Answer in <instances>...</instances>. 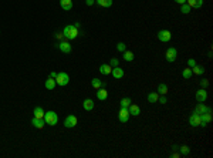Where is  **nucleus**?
<instances>
[{
	"label": "nucleus",
	"instance_id": "1",
	"mask_svg": "<svg viewBox=\"0 0 213 158\" xmlns=\"http://www.w3.org/2000/svg\"><path fill=\"white\" fill-rule=\"evenodd\" d=\"M63 34H64L65 40H74L78 36V29L74 27V24H68L63 29Z\"/></svg>",
	"mask_w": 213,
	"mask_h": 158
},
{
	"label": "nucleus",
	"instance_id": "2",
	"mask_svg": "<svg viewBox=\"0 0 213 158\" xmlns=\"http://www.w3.org/2000/svg\"><path fill=\"white\" fill-rule=\"evenodd\" d=\"M44 121H46L47 125H57V123H58V115L54 111H47L44 114Z\"/></svg>",
	"mask_w": 213,
	"mask_h": 158
},
{
	"label": "nucleus",
	"instance_id": "3",
	"mask_svg": "<svg viewBox=\"0 0 213 158\" xmlns=\"http://www.w3.org/2000/svg\"><path fill=\"white\" fill-rule=\"evenodd\" d=\"M56 83H57V86H60V87H65V86L70 83V75L67 74V73H64V71L57 73Z\"/></svg>",
	"mask_w": 213,
	"mask_h": 158
},
{
	"label": "nucleus",
	"instance_id": "4",
	"mask_svg": "<svg viewBox=\"0 0 213 158\" xmlns=\"http://www.w3.org/2000/svg\"><path fill=\"white\" fill-rule=\"evenodd\" d=\"M165 58H166V61L173 63L175 60L178 58V50H176L175 47H169L165 53Z\"/></svg>",
	"mask_w": 213,
	"mask_h": 158
},
{
	"label": "nucleus",
	"instance_id": "5",
	"mask_svg": "<svg viewBox=\"0 0 213 158\" xmlns=\"http://www.w3.org/2000/svg\"><path fill=\"white\" fill-rule=\"evenodd\" d=\"M172 39V33L169 30H159L158 31V40L162 43H168Z\"/></svg>",
	"mask_w": 213,
	"mask_h": 158
},
{
	"label": "nucleus",
	"instance_id": "6",
	"mask_svg": "<svg viewBox=\"0 0 213 158\" xmlns=\"http://www.w3.org/2000/svg\"><path fill=\"white\" fill-rule=\"evenodd\" d=\"M77 123H78V120H77V117L73 114H70L68 117H65L64 120V127L67 128H74L75 125H77Z\"/></svg>",
	"mask_w": 213,
	"mask_h": 158
},
{
	"label": "nucleus",
	"instance_id": "7",
	"mask_svg": "<svg viewBox=\"0 0 213 158\" xmlns=\"http://www.w3.org/2000/svg\"><path fill=\"white\" fill-rule=\"evenodd\" d=\"M129 117H131V114H129V111H128V108H122L121 107V110L118 113V120H119L122 124H125V123H128Z\"/></svg>",
	"mask_w": 213,
	"mask_h": 158
},
{
	"label": "nucleus",
	"instance_id": "8",
	"mask_svg": "<svg viewBox=\"0 0 213 158\" xmlns=\"http://www.w3.org/2000/svg\"><path fill=\"white\" fill-rule=\"evenodd\" d=\"M195 97H196V101H198V103H204V101L208 100V91L204 90V87H202L196 91Z\"/></svg>",
	"mask_w": 213,
	"mask_h": 158
},
{
	"label": "nucleus",
	"instance_id": "9",
	"mask_svg": "<svg viewBox=\"0 0 213 158\" xmlns=\"http://www.w3.org/2000/svg\"><path fill=\"white\" fill-rule=\"evenodd\" d=\"M200 121H202V120H200V114H198V113H195V111H193V113H192V115L189 117V124H191L192 127H199Z\"/></svg>",
	"mask_w": 213,
	"mask_h": 158
},
{
	"label": "nucleus",
	"instance_id": "10",
	"mask_svg": "<svg viewBox=\"0 0 213 158\" xmlns=\"http://www.w3.org/2000/svg\"><path fill=\"white\" fill-rule=\"evenodd\" d=\"M200 120H202V121H200L199 127L204 128L209 123H210V121H212V113H204V114H200Z\"/></svg>",
	"mask_w": 213,
	"mask_h": 158
},
{
	"label": "nucleus",
	"instance_id": "11",
	"mask_svg": "<svg viewBox=\"0 0 213 158\" xmlns=\"http://www.w3.org/2000/svg\"><path fill=\"white\" fill-rule=\"evenodd\" d=\"M195 113H198V114H204V113H212V108H210V107H208V105H204L203 103H199V104L196 105Z\"/></svg>",
	"mask_w": 213,
	"mask_h": 158
},
{
	"label": "nucleus",
	"instance_id": "12",
	"mask_svg": "<svg viewBox=\"0 0 213 158\" xmlns=\"http://www.w3.org/2000/svg\"><path fill=\"white\" fill-rule=\"evenodd\" d=\"M111 74L114 75V79H117V80H121L124 75H125V71H124V68H121V67L118 66V67H114L112 71H111Z\"/></svg>",
	"mask_w": 213,
	"mask_h": 158
},
{
	"label": "nucleus",
	"instance_id": "13",
	"mask_svg": "<svg viewBox=\"0 0 213 158\" xmlns=\"http://www.w3.org/2000/svg\"><path fill=\"white\" fill-rule=\"evenodd\" d=\"M58 48H60L63 53L68 54V53L71 51V44L68 43V40H61L60 44H58Z\"/></svg>",
	"mask_w": 213,
	"mask_h": 158
},
{
	"label": "nucleus",
	"instance_id": "14",
	"mask_svg": "<svg viewBox=\"0 0 213 158\" xmlns=\"http://www.w3.org/2000/svg\"><path fill=\"white\" fill-rule=\"evenodd\" d=\"M107 97H108V91H107L104 87H101V88L97 90V98H98L100 101H105L107 100Z\"/></svg>",
	"mask_w": 213,
	"mask_h": 158
},
{
	"label": "nucleus",
	"instance_id": "15",
	"mask_svg": "<svg viewBox=\"0 0 213 158\" xmlns=\"http://www.w3.org/2000/svg\"><path fill=\"white\" fill-rule=\"evenodd\" d=\"M186 5L191 6V9H200L203 6V0H186Z\"/></svg>",
	"mask_w": 213,
	"mask_h": 158
},
{
	"label": "nucleus",
	"instance_id": "16",
	"mask_svg": "<svg viewBox=\"0 0 213 158\" xmlns=\"http://www.w3.org/2000/svg\"><path fill=\"white\" fill-rule=\"evenodd\" d=\"M31 124H33L36 128L41 130V128H44V125H46V121H44V118H36V117H33Z\"/></svg>",
	"mask_w": 213,
	"mask_h": 158
},
{
	"label": "nucleus",
	"instance_id": "17",
	"mask_svg": "<svg viewBox=\"0 0 213 158\" xmlns=\"http://www.w3.org/2000/svg\"><path fill=\"white\" fill-rule=\"evenodd\" d=\"M60 6L63 10L68 12V10L73 9V0H60Z\"/></svg>",
	"mask_w": 213,
	"mask_h": 158
},
{
	"label": "nucleus",
	"instance_id": "18",
	"mask_svg": "<svg viewBox=\"0 0 213 158\" xmlns=\"http://www.w3.org/2000/svg\"><path fill=\"white\" fill-rule=\"evenodd\" d=\"M128 111H129V114H131V115H135V117L141 114V108H139V105L132 104V103H131V105L128 107Z\"/></svg>",
	"mask_w": 213,
	"mask_h": 158
},
{
	"label": "nucleus",
	"instance_id": "19",
	"mask_svg": "<svg viewBox=\"0 0 213 158\" xmlns=\"http://www.w3.org/2000/svg\"><path fill=\"white\" fill-rule=\"evenodd\" d=\"M83 107L85 111H91L92 108H94V101H92L91 98H85V100L83 101Z\"/></svg>",
	"mask_w": 213,
	"mask_h": 158
},
{
	"label": "nucleus",
	"instance_id": "20",
	"mask_svg": "<svg viewBox=\"0 0 213 158\" xmlns=\"http://www.w3.org/2000/svg\"><path fill=\"white\" fill-rule=\"evenodd\" d=\"M111 71H112V67L109 66V64H101L100 66V73L104 75H108L111 74Z\"/></svg>",
	"mask_w": 213,
	"mask_h": 158
},
{
	"label": "nucleus",
	"instance_id": "21",
	"mask_svg": "<svg viewBox=\"0 0 213 158\" xmlns=\"http://www.w3.org/2000/svg\"><path fill=\"white\" fill-rule=\"evenodd\" d=\"M56 86H57V83H56V79H51V77H48L47 80H46V88L47 90H54L56 88Z\"/></svg>",
	"mask_w": 213,
	"mask_h": 158
},
{
	"label": "nucleus",
	"instance_id": "22",
	"mask_svg": "<svg viewBox=\"0 0 213 158\" xmlns=\"http://www.w3.org/2000/svg\"><path fill=\"white\" fill-rule=\"evenodd\" d=\"M122 57H124V60H125V61L131 63V61H134L135 56H134V53H132V51H129V50H125V51L122 53Z\"/></svg>",
	"mask_w": 213,
	"mask_h": 158
},
{
	"label": "nucleus",
	"instance_id": "23",
	"mask_svg": "<svg viewBox=\"0 0 213 158\" xmlns=\"http://www.w3.org/2000/svg\"><path fill=\"white\" fill-rule=\"evenodd\" d=\"M158 98H159L158 91H152V93H149V94H148V103H151V104L158 103Z\"/></svg>",
	"mask_w": 213,
	"mask_h": 158
},
{
	"label": "nucleus",
	"instance_id": "24",
	"mask_svg": "<svg viewBox=\"0 0 213 158\" xmlns=\"http://www.w3.org/2000/svg\"><path fill=\"white\" fill-rule=\"evenodd\" d=\"M168 91H169V90H168V86H166L165 83H161L158 86V94H159V96H166Z\"/></svg>",
	"mask_w": 213,
	"mask_h": 158
},
{
	"label": "nucleus",
	"instance_id": "25",
	"mask_svg": "<svg viewBox=\"0 0 213 158\" xmlns=\"http://www.w3.org/2000/svg\"><path fill=\"white\" fill-rule=\"evenodd\" d=\"M33 114H34L36 118H44V114H46V111H44L41 107H36V108H34V113H33Z\"/></svg>",
	"mask_w": 213,
	"mask_h": 158
},
{
	"label": "nucleus",
	"instance_id": "26",
	"mask_svg": "<svg viewBox=\"0 0 213 158\" xmlns=\"http://www.w3.org/2000/svg\"><path fill=\"white\" fill-rule=\"evenodd\" d=\"M192 73H193V74H196V75H202V74H204V67L198 66V64H196L195 67H192Z\"/></svg>",
	"mask_w": 213,
	"mask_h": 158
},
{
	"label": "nucleus",
	"instance_id": "27",
	"mask_svg": "<svg viewBox=\"0 0 213 158\" xmlns=\"http://www.w3.org/2000/svg\"><path fill=\"white\" fill-rule=\"evenodd\" d=\"M95 2L101 6V7H111L114 3V0H95Z\"/></svg>",
	"mask_w": 213,
	"mask_h": 158
},
{
	"label": "nucleus",
	"instance_id": "28",
	"mask_svg": "<svg viewBox=\"0 0 213 158\" xmlns=\"http://www.w3.org/2000/svg\"><path fill=\"white\" fill-rule=\"evenodd\" d=\"M192 75H193V73H192V68H191V67H187V68H185V70L182 71V77H183L185 80H189Z\"/></svg>",
	"mask_w": 213,
	"mask_h": 158
},
{
	"label": "nucleus",
	"instance_id": "29",
	"mask_svg": "<svg viewBox=\"0 0 213 158\" xmlns=\"http://www.w3.org/2000/svg\"><path fill=\"white\" fill-rule=\"evenodd\" d=\"M91 86L95 88V90H98V88L102 87V81H101L100 79H92L91 80Z\"/></svg>",
	"mask_w": 213,
	"mask_h": 158
},
{
	"label": "nucleus",
	"instance_id": "30",
	"mask_svg": "<svg viewBox=\"0 0 213 158\" xmlns=\"http://www.w3.org/2000/svg\"><path fill=\"white\" fill-rule=\"evenodd\" d=\"M178 149H179V154H180V155H187V154L191 153V148H189L187 145H180Z\"/></svg>",
	"mask_w": 213,
	"mask_h": 158
},
{
	"label": "nucleus",
	"instance_id": "31",
	"mask_svg": "<svg viewBox=\"0 0 213 158\" xmlns=\"http://www.w3.org/2000/svg\"><path fill=\"white\" fill-rule=\"evenodd\" d=\"M131 103H132V100H131L129 97L122 98V100H121V107H122V108H128V107L131 105Z\"/></svg>",
	"mask_w": 213,
	"mask_h": 158
},
{
	"label": "nucleus",
	"instance_id": "32",
	"mask_svg": "<svg viewBox=\"0 0 213 158\" xmlns=\"http://www.w3.org/2000/svg\"><path fill=\"white\" fill-rule=\"evenodd\" d=\"M191 6L186 5V3H183V5H180V12H182L183 14H189L191 13Z\"/></svg>",
	"mask_w": 213,
	"mask_h": 158
},
{
	"label": "nucleus",
	"instance_id": "33",
	"mask_svg": "<svg viewBox=\"0 0 213 158\" xmlns=\"http://www.w3.org/2000/svg\"><path fill=\"white\" fill-rule=\"evenodd\" d=\"M117 50L118 51H121V53H124L126 50V44L124 43V41H119V43L117 44Z\"/></svg>",
	"mask_w": 213,
	"mask_h": 158
},
{
	"label": "nucleus",
	"instance_id": "34",
	"mask_svg": "<svg viewBox=\"0 0 213 158\" xmlns=\"http://www.w3.org/2000/svg\"><path fill=\"white\" fill-rule=\"evenodd\" d=\"M108 64L112 67V68H114V67H118V66H119V60H118V58H115V57H112L111 60H109Z\"/></svg>",
	"mask_w": 213,
	"mask_h": 158
},
{
	"label": "nucleus",
	"instance_id": "35",
	"mask_svg": "<svg viewBox=\"0 0 213 158\" xmlns=\"http://www.w3.org/2000/svg\"><path fill=\"white\" fill-rule=\"evenodd\" d=\"M196 66V61H195V58H189V60H187V67H195Z\"/></svg>",
	"mask_w": 213,
	"mask_h": 158
},
{
	"label": "nucleus",
	"instance_id": "36",
	"mask_svg": "<svg viewBox=\"0 0 213 158\" xmlns=\"http://www.w3.org/2000/svg\"><path fill=\"white\" fill-rule=\"evenodd\" d=\"M158 101H159L161 104H166V103H168V98H166L165 96H159V98H158Z\"/></svg>",
	"mask_w": 213,
	"mask_h": 158
},
{
	"label": "nucleus",
	"instance_id": "37",
	"mask_svg": "<svg viewBox=\"0 0 213 158\" xmlns=\"http://www.w3.org/2000/svg\"><path fill=\"white\" fill-rule=\"evenodd\" d=\"M200 86H202V87H208V86H209V80H206V79L200 80Z\"/></svg>",
	"mask_w": 213,
	"mask_h": 158
},
{
	"label": "nucleus",
	"instance_id": "38",
	"mask_svg": "<svg viewBox=\"0 0 213 158\" xmlns=\"http://www.w3.org/2000/svg\"><path fill=\"white\" fill-rule=\"evenodd\" d=\"M56 37H57L58 40H63V39H64V34H63V31H61V33H56Z\"/></svg>",
	"mask_w": 213,
	"mask_h": 158
},
{
	"label": "nucleus",
	"instance_id": "39",
	"mask_svg": "<svg viewBox=\"0 0 213 158\" xmlns=\"http://www.w3.org/2000/svg\"><path fill=\"white\" fill-rule=\"evenodd\" d=\"M85 3H87V6H92L95 3V0H85Z\"/></svg>",
	"mask_w": 213,
	"mask_h": 158
},
{
	"label": "nucleus",
	"instance_id": "40",
	"mask_svg": "<svg viewBox=\"0 0 213 158\" xmlns=\"http://www.w3.org/2000/svg\"><path fill=\"white\" fill-rule=\"evenodd\" d=\"M50 77H51V79H56V77H57V73H56V71H51V73H50Z\"/></svg>",
	"mask_w": 213,
	"mask_h": 158
},
{
	"label": "nucleus",
	"instance_id": "41",
	"mask_svg": "<svg viewBox=\"0 0 213 158\" xmlns=\"http://www.w3.org/2000/svg\"><path fill=\"white\" fill-rule=\"evenodd\" d=\"M176 3H179V5H183V3H186V0H175Z\"/></svg>",
	"mask_w": 213,
	"mask_h": 158
},
{
	"label": "nucleus",
	"instance_id": "42",
	"mask_svg": "<svg viewBox=\"0 0 213 158\" xmlns=\"http://www.w3.org/2000/svg\"><path fill=\"white\" fill-rule=\"evenodd\" d=\"M172 157H173V158H179V157H180V154H179V153H173V154H172Z\"/></svg>",
	"mask_w": 213,
	"mask_h": 158
},
{
	"label": "nucleus",
	"instance_id": "43",
	"mask_svg": "<svg viewBox=\"0 0 213 158\" xmlns=\"http://www.w3.org/2000/svg\"><path fill=\"white\" fill-rule=\"evenodd\" d=\"M74 27H77V29H80V22H77V23H75V24H74Z\"/></svg>",
	"mask_w": 213,
	"mask_h": 158
}]
</instances>
